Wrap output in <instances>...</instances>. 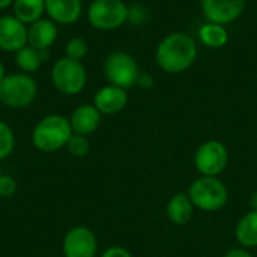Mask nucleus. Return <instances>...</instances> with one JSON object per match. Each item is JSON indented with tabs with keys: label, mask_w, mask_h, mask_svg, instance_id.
<instances>
[{
	"label": "nucleus",
	"mask_w": 257,
	"mask_h": 257,
	"mask_svg": "<svg viewBox=\"0 0 257 257\" xmlns=\"http://www.w3.org/2000/svg\"><path fill=\"white\" fill-rule=\"evenodd\" d=\"M199 48L193 36L184 32L166 35L155 50V62L166 74H182L197 60Z\"/></svg>",
	"instance_id": "nucleus-1"
},
{
	"label": "nucleus",
	"mask_w": 257,
	"mask_h": 257,
	"mask_svg": "<svg viewBox=\"0 0 257 257\" xmlns=\"http://www.w3.org/2000/svg\"><path fill=\"white\" fill-rule=\"evenodd\" d=\"M74 134L68 117L50 114L42 117L32 131V143L41 152H56L66 146Z\"/></svg>",
	"instance_id": "nucleus-2"
},
{
	"label": "nucleus",
	"mask_w": 257,
	"mask_h": 257,
	"mask_svg": "<svg viewBox=\"0 0 257 257\" xmlns=\"http://www.w3.org/2000/svg\"><path fill=\"white\" fill-rule=\"evenodd\" d=\"M38 95V84L30 74L14 72L0 81V102L11 108L30 105Z\"/></svg>",
	"instance_id": "nucleus-3"
},
{
	"label": "nucleus",
	"mask_w": 257,
	"mask_h": 257,
	"mask_svg": "<svg viewBox=\"0 0 257 257\" xmlns=\"http://www.w3.org/2000/svg\"><path fill=\"white\" fill-rule=\"evenodd\" d=\"M194 208L205 212L220 211L227 203V188L217 176H200L188 188Z\"/></svg>",
	"instance_id": "nucleus-4"
},
{
	"label": "nucleus",
	"mask_w": 257,
	"mask_h": 257,
	"mask_svg": "<svg viewBox=\"0 0 257 257\" xmlns=\"http://www.w3.org/2000/svg\"><path fill=\"white\" fill-rule=\"evenodd\" d=\"M51 83L63 95H78L87 83V71L80 60L62 57L51 66Z\"/></svg>",
	"instance_id": "nucleus-5"
},
{
	"label": "nucleus",
	"mask_w": 257,
	"mask_h": 257,
	"mask_svg": "<svg viewBox=\"0 0 257 257\" xmlns=\"http://www.w3.org/2000/svg\"><path fill=\"white\" fill-rule=\"evenodd\" d=\"M86 17L89 24L96 30H116L128 20V5L123 0H92Z\"/></svg>",
	"instance_id": "nucleus-6"
},
{
	"label": "nucleus",
	"mask_w": 257,
	"mask_h": 257,
	"mask_svg": "<svg viewBox=\"0 0 257 257\" xmlns=\"http://www.w3.org/2000/svg\"><path fill=\"white\" fill-rule=\"evenodd\" d=\"M102 71L108 84L122 87L125 90L136 86L140 75L137 60L125 51H111L104 59Z\"/></svg>",
	"instance_id": "nucleus-7"
},
{
	"label": "nucleus",
	"mask_w": 257,
	"mask_h": 257,
	"mask_svg": "<svg viewBox=\"0 0 257 257\" xmlns=\"http://www.w3.org/2000/svg\"><path fill=\"white\" fill-rule=\"evenodd\" d=\"M229 154L221 142H205L196 152L194 164L202 176H218L227 166Z\"/></svg>",
	"instance_id": "nucleus-8"
},
{
	"label": "nucleus",
	"mask_w": 257,
	"mask_h": 257,
	"mask_svg": "<svg viewBox=\"0 0 257 257\" xmlns=\"http://www.w3.org/2000/svg\"><path fill=\"white\" fill-rule=\"evenodd\" d=\"M247 0H200L203 17L208 23L227 26L245 11Z\"/></svg>",
	"instance_id": "nucleus-9"
},
{
	"label": "nucleus",
	"mask_w": 257,
	"mask_h": 257,
	"mask_svg": "<svg viewBox=\"0 0 257 257\" xmlns=\"http://www.w3.org/2000/svg\"><path fill=\"white\" fill-rule=\"evenodd\" d=\"M62 250L65 257H95L98 251V241L89 227L77 226L66 232Z\"/></svg>",
	"instance_id": "nucleus-10"
},
{
	"label": "nucleus",
	"mask_w": 257,
	"mask_h": 257,
	"mask_svg": "<svg viewBox=\"0 0 257 257\" xmlns=\"http://www.w3.org/2000/svg\"><path fill=\"white\" fill-rule=\"evenodd\" d=\"M27 45V26L14 15H0V50L17 53Z\"/></svg>",
	"instance_id": "nucleus-11"
},
{
	"label": "nucleus",
	"mask_w": 257,
	"mask_h": 257,
	"mask_svg": "<svg viewBox=\"0 0 257 257\" xmlns=\"http://www.w3.org/2000/svg\"><path fill=\"white\" fill-rule=\"evenodd\" d=\"M128 104V92L122 87L107 84L96 90L93 96V105L101 114H117Z\"/></svg>",
	"instance_id": "nucleus-12"
},
{
	"label": "nucleus",
	"mask_w": 257,
	"mask_h": 257,
	"mask_svg": "<svg viewBox=\"0 0 257 257\" xmlns=\"http://www.w3.org/2000/svg\"><path fill=\"white\" fill-rule=\"evenodd\" d=\"M45 14L57 26H71L83 14L81 0H45Z\"/></svg>",
	"instance_id": "nucleus-13"
},
{
	"label": "nucleus",
	"mask_w": 257,
	"mask_h": 257,
	"mask_svg": "<svg viewBox=\"0 0 257 257\" xmlns=\"http://www.w3.org/2000/svg\"><path fill=\"white\" fill-rule=\"evenodd\" d=\"M57 24L50 18H41L27 26V45L36 50H48L57 39Z\"/></svg>",
	"instance_id": "nucleus-14"
},
{
	"label": "nucleus",
	"mask_w": 257,
	"mask_h": 257,
	"mask_svg": "<svg viewBox=\"0 0 257 257\" xmlns=\"http://www.w3.org/2000/svg\"><path fill=\"white\" fill-rule=\"evenodd\" d=\"M101 116L102 114L98 111V108L93 104L78 105L69 117L74 134H80L86 137L93 134L101 125Z\"/></svg>",
	"instance_id": "nucleus-15"
},
{
	"label": "nucleus",
	"mask_w": 257,
	"mask_h": 257,
	"mask_svg": "<svg viewBox=\"0 0 257 257\" xmlns=\"http://www.w3.org/2000/svg\"><path fill=\"white\" fill-rule=\"evenodd\" d=\"M194 212V205L188 194L178 193L167 203V217L173 224L184 226L187 224Z\"/></svg>",
	"instance_id": "nucleus-16"
},
{
	"label": "nucleus",
	"mask_w": 257,
	"mask_h": 257,
	"mask_svg": "<svg viewBox=\"0 0 257 257\" xmlns=\"http://www.w3.org/2000/svg\"><path fill=\"white\" fill-rule=\"evenodd\" d=\"M197 38L205 47L218 50V48L226 47V44L229 42V32H227L226 26L206 21L205 24H202L199 27Z\"/></svg>",
	"instance_id": "nucleus-17"
},
{
	"label": "nucleus",
	"mask_w": 257,
	"mask_h": 257,
	"mask_svg": "<svg viewBox=\"0 0 257 257\" xmlns=\"http://www.w3.org/2000/svg\"><path fill=\"white\" fill-rule=\"evenodd\" d=\"M48 57V50H36L30 45L23 47L15 53V63L24 74H33L39 71L42 62Z\"/></svg>",
	"instance_id": "nucleus-18"
},
{
	"label": "nucleus",
	"mask_w": 257,
	"mask_h": 257,
	"mask_svg": "<svg viewBox=\"0 0 257 257\" xmlns=\"http://www.w3.org/2000/svg\"><path fill=\"white\" fill-rule=\"evenodd\" d=\"M12 11L14 17L26 26H30L45 14V0H14Z\"/></svg>",
	"instance_id": "nucleus-19"
},
{
	"label": "nucleus",
	"mask_w": 257,
	"mask_h": 257,
	"mask_svg": "<svg viewBox=\"0 0 257 257\" xmlns=\"http://www.w3.org/2000/svg\"><path fill=\"white\" fill-rule=\"evenodd\" d=\"M236 239L245 248L257 247V211H250L236 224Z\"/></svg>",
	"instance_id": "nucleus-20"
},
{
	"label": "nucleus",
	"mask_w": 257,
	"mask_h": 257,
	"mask_svg": "<svg viewBox=\"0 0 257 257\" xmlns=\"http://www.w3.org/2000/svg\"><path fill=\"white\" fill-rule=\"evenodd\" d=\"M15 148V136L12 128L0 120V160L8 158Z\"/></svg>",
	"instance_id": "nucleus-21"
},
{
	"label": "nucleus",
	"mask_w": 257,
	"mask_h": 257,
	"mask_svg": "<svg viewBox=\"0 0 257 257\" xmlns=\"http://www.w3.org/2000/svg\"><path fill=\"white\" fill-rule=\"evenodd\" d=\"M89 47L83 38H71L65 45V56L74 60H83L87 56Z\"/></svg>",
	"instance_id": "nucleus-22"
},
{
	"label": "nucleus",
	"mask_w": 257,
	"mask_h": 257,
	"mask_svg": "<svg viewBox=\"0 0 257 257\" xmlns=\"http://www.w3.org/2000/svg\"><path fill=\"white\" fill-rule=\"evenodd\" d=\"M68 152L74 157H84L89 154L90 151V143L87 140L86 136H80V134H72L71 139L68 140L66 146Z\"/></svg>",
	"instance_id": "nucleus-23"
},
{
	"label": "nucleus",
	"mask_w": 257,
	"mask_h": 257,
	"mask_svg": "<svg viewBox=\"0 0 257 257\" xmlns=\"http://www.w3.org/2000/svg\"><path fill=\"white\" fill-rule=\"evenodd\" d=\"M148 9L146 6L140 5V3H134L128 6V20L126 23L133 24V26H143L148 20Z\"/></svg>",
	"instance_id": "nucleus-24"
},
{
	"label": "nucleus",
	"mask_w": 257,
	"mask_h": 257,
	"mask_svg": "<svg viewBox=\"0 0 257 257\" xmlns=\"http://www.w3.org/2000/svg\"><path fill=\"white\" fill-rule=\"evenodd\" d=\"M17 191V182L8 175H0V197H11Z\"/></svg>",
	"instance_id": "nucleus-25"
},
{
	"label": "nucleus",
	"mask_w": 257,
	"mask_h": 257,
	"mask_svg": "<svg viewBox=\"0 0 257 257\" xmlns=\"http://www.w3.org/2000/svg\"><path fill=\"white\" fill-rule=\"evenodd\" d=\"M101 257H133V256H131V253H130L128 250H125L123 247H117V245H114V247L107 248V250L102 253V256Z\"/></svg>",
	"instance_id": "nucleus-26"
},
{
	"label": "nucleus",
	"mask_w": 257,
	"mask_h": 257,
	"mask_svg": "<svg viewBox=\"0 0 257 257\" xmlns=\"http://www.w3.org/2000/svg\"><path fill=\"white\" fill-rule=\"evenodd\" d=\"M137 86H140L142 89H149L154 86V78L152 75L146 74V72H140L139 78H137Z\"/></svg>",
	"instance_id": "nucleus-27"
},
{
	"label": "nucleus",
	"mask_w": 257,
	"mask_h": 257,
	"mask_svg": "<svg viewBox=\"0 0 257 257\" xmlns=\"http://www.w3.org/2000/svg\"><path fill=\"white\" fill-rule=\"evenodd\" d=\"M224 257H253L245 248H233L230 251H227Z\"/></svg>",
	"instance_id": "nucleus-28"
},
{
	"label": "nucleus",
	"mask_w": 257,
	"mask_h": 257,
	"mask_svg": "<svg viewBox=\"0 0 257 257\" xmlns=\"http://www.w3.org/2000/svg\"><path fill=\"white\" fill-rule=\"evenodd\" d=\"M14 3V0H0V11H5L8 8H11Z\"/></svg>",
	"instance_id": "nucleus-29"
},
{
	"label": "nucleus",
	"mask_w": 257,
	"mask_h": 257,
	"mask_svg": "<svg viewBox=\"0 0 257 257\" xmlns=\"http://www.w3.org/2000/svg\"><path fill=\"white\" fill-rule=\"evenodd\" d=\"M8 74H6V69H5V65H3V62L0 60V81L6 77Z\"/></svg>",
	"instance_id": "nucleus-30"
},
{
	"label": "nucleus",
	"mask_w": 257,
	"mask_h": 257,
	"mask_svg": "<svg viewBox=\"0 0 257 257\" xmlns=\"http://www.w3.org/2000/svg\"><path fill=\"white\" fill-rule=\"evenodd\" d=\"M251 206H253L254 211H257V193H254L253 197H251Z\"/></svg>",
	"instance_id": "nucleus-31"
},
{
	"label": "nucleus",
	"mask_w": 257,
	"mask_h": 257,
	"mask_svg": "<svg viewBox=\"0 0 257 257\" xmlns=\"http://www.w3.org/2000/svg\"><path fill=\"white\" fill-rule=\"evenodd\" d=\"M0 107H2V102H0Z\"/></svg>",
	"instance_id": "nucleus-32"
}]
</instances>
